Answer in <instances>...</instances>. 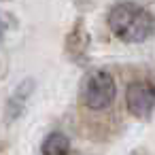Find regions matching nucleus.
Segmentation results:
<instances>
[{
  "label": "nucleus",
  "instance_id": "nucleus-1",
  "mask_svg": "<svg viewBox=\"0 0 155 155\" xmlns=\"http://www.w3.org/2000/svg\"><path fill=\"white\" fill-rule=\"evenodd\" d=\"M108 28L123 43H144L155 32V15L136 2H117L108 11Z\"/></svg>",
  "mask_w": 155,
  "mask_h": 155
},
{
  "label": "nucleus",
  "instance_id": "nucleus-2",
  "mask_svg": "<svg viewBox=\"0 0 155 155\" xmlns=\"http://www.w3.org/2000/svg\"><path fill=\"white\" fill-rule=\"evenodd\" d=\"M81 104L87 110L100 113L113 106L117 98V85L110 72L106 70H91L81 81Z\"/></svg>",
  "mask_w": 155,
  "mask_h": 155
},
{
  "label": "nucleus",
  "instance_id": "nucleus-3",
  "mask_svg": "<svg viewBox=\"0 0 155 155\" xmlns=\"http://www.w3.org/2000/svg\"><path fill=\"white\" fill-rule=\"evenodd\" d=\"M125 104L132 117L149 119L155 110V83L149 79H138L130 83L125 94Z\"/></svg>",
  "mask_w": 155,
  "mask_h": 155
},
{
  "label": "nucleus",
  "instance_id": "nucleus-4",
  "mask_svg": "<svg viewBox=\"0 0 155 155\" xmlns=\"http://www.w3.org/2000/svg\"><path fill=\"white\" fill-rule=\"evenodd\" d=\"M32 91H34V81H32V79H26V81H21V83L15 87L13 96H11L9 102H7V113H5V115H7V121H15V119L24 113V108H26V104H28Z\"/></svg>",
  "mask_w": 155,
  "mask_h": 155
},
{
  "label": "nucleus",
  "instance_id": "nucleus-5",
  "mask_svg": "<svg viewBox=\"0 0 155 155\" xmlns=\"http://www.w3.org/2000/svg\"><path fill=\"white\" fill-rule=\"evenodd\" d=\"M87 49H89V34H87L83 21H77L66 36V51L72 58H79V55H85Z\"/></svg>",
  "mask_w": 155,
  "mask_h": 155
},
{
  "label": "nucleus",
  "instance_id": "nucleus-6",
  "mask_svg": "<svg viewBox=\"0 0 155 155\" xmlns=\"http://www.w3.org/2000/svg\"><path fill=\"white\" fill-rule=\"evenodd\" d=\"M41 151H43V155H70V140L64 134L53 132L43 140Z\"/></svg>",
  "mask_w": 155,
  "mask_h": 155
}]
</instances>
